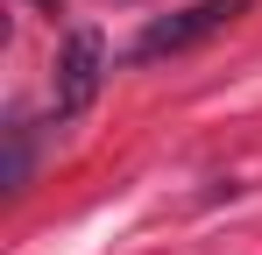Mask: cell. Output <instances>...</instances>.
I'll return each instance as SVG.
<instances>
[{"label": "cell", "instance_id": "cell-1", "mask_svg": "<svg viewBox=\"0 0 262 255\" xmlns=\"http://www.w3.org/2000/svg\"><path fill=\"white\" fill-rule=\"evenodd\" d=\"M255 0H191V7H177V14H156L142 36H135V64H156V57H184V50H199L206 36H220L227 22H241Z\"/></svg>", "mask_w": 262, "mask_h": 255}, {"label": "cell", "instance_id": "cell-3", "mask_svg": "<svg viewBox=\"0 0 262 255\" xmlns=\"http://www.w3.org/2000/svg\"><path fill=\"white\" fill-rule=\"evenodd\" d=\"M29 135H36L29 121H7V170H0V184H7V192H21V184H29V156H36V149H29Z\"/></svg>", "mask_w": 262, "mask_h": 255}, {"label": "cell", "instance_id": "cell-2", "mask_svg": "<svg viewBox=\"0 0 262 255\" xmlns=\"http://www.w3.org/2000/svg\"><path fill=\"white\" fill-rule=\"evenodd\" d=\"M106 85V36L99 29H71L64 50H57V78H50V107L57 121H78Z\"/></svg>", "mask_w": 262, "mask_h": 255}]
</instances>
